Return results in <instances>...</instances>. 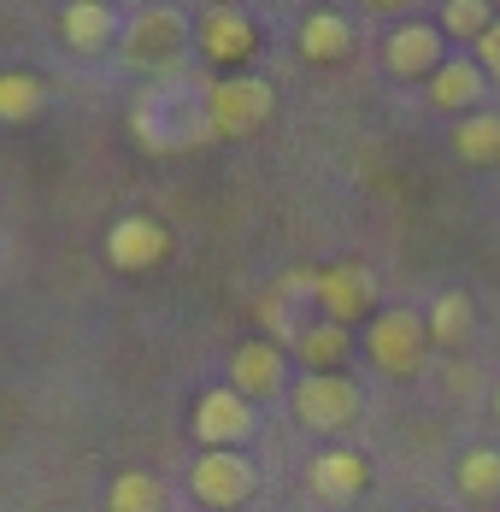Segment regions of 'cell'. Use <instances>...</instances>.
I'll return each mask as SVG.
<instances>
[{
    "label": "cell",
    "mask_w": 500,
    "mask_h": 512,
    "mask_svg": "<svg viewBox=\"0 0 500 512\" xmlns=\"http://www.w3.org/2000/svg\"><path fill=\"white\" fill-rule=\"evenodd\" d=\"M453 489L471 507H495L500 501V448H465L453 460Z\"/></svg>",
    "instance_id": "cell-19"
},
{
    "label": "cell",
    "mask_w": 500,
    "mask_h": 512,
    "mask_svg": "<svg viewBox=\"0 0 500 512\" xmlns=\"http://www.w3.org/2000/svg\"><path fill=\"white\" fill-rule=\"evenodd\" d=\"M271 83L265 77H218V83H206V124H212V136H248L259 130L265 118H271Z\"/></svg>",
    "instance_id": "cell-5"
},
{
    "label": "cell",
    "mask_w": 500,
    "mask_h": 512,
    "mask_svg": "<svg viewBox=\"0 0 500 512\" xmlns=\"http://www.w3.org/2000/svg\"><path fill=\"white\" fill-rule=\"evenodd\" d=\"M471 59L483 65V77H489V83H500V18L489 24V30H483V42L471 48Z\"/></svg>",
    "instance_id": "cell-23"
},
{
    "label": "cell",
    "mask_w": 500,
    "mask_h": 512,
    "mask_svg": "<svg viewBox=\"0 0 500 512\" xmlns=\"http://www.w3.org/2000/svg\"><path fill=\"white\" fill-rule=\"evenodd\" d=\"M289 407L306 430H318V436H336V430H348L359 407H365V395H359V383L342 377V371H306L295 377V389H289Z\"/></svg>",
    "instance_id": "cell-4"
},
{
    "label": "cell",
    "mask_w": 500,
    "mask_h": 512,
    "mask_svg": "<svg viewBox=\"0 0 500 512\" xmlns=\"http://www.w3.org/2000/svg\"><path fill=\"white\" fill-rule=\"evenodd\" d=\"M289 354L306 365V371H342V359L353 354V330H342V324H330V318H306L300 324V336L289 342Z\"/></svg>",
    "instance_id": "cell-16"
},
{
    "label": "cell",
    "mask_w": 500,
    "mask_h": 512,
    "mask_svg": "<svg viewBox=\"0 0 500 512\" xmlns=\"http://www.w3.org/2000/svg\"><path fill=\"white\" fill-rule=\"evenodd\" d=\"M195 48L212 59V65H242V59H253V48H259V24H253V12H242V6H200L195 12Z\"/></svg>",
    "instance_id": "cell-9"
},
{
    "label": "cell",
    "mask_w": 500,
    "mask_h": 512,
    "mask_svg": "<svg viewBox=\"0 0 500 512\" xmlns=\"http://www.w3.org/2000/svg\"><path fill=\"white\" fill-rule=\"evenodd\" d=\"M106 512H165V483L153 471H118L106 489Z\"/></svg>",
    "instance_id": "cell-21"
},
{
    "label": "cell",
    "mask_w": 500,
    "mask_h": 512,
    "mask_svg": "<svg viewBox=\"0 0 500 512\" xmlns=\"http://www.w3.org/2000/svg\"><path fill=\"white\" fill-rule=\"evenodd\" d=\"M495 412H500V389H495Z\"/></svg>",
    "instance_id": "cell-25"
},
{
    "label": "cell",
    "mask_w": 500,
    "mask_h": 512,
    "mask_svg": "<svg viewBox=\"0 0 500 512\" xmlns=\"http://www.w3.org/2000/svg\"><path fill=\"white\" fill-rule=\"evenodd\" d=\"M424 330H430V348H465L477 330V301L465 289H442L424 312Z\"/></svg>",
    "instance_id": "cell-17"
},
{
    "label": "cell",
    "mask_w": 500,
    "mask_h": 512,
    "mask_svg": "<svg viewBox=\"0 0 500 512\" xmlns=\"http://www.w3.org/2000/svg\"><path fill=\"white\" fill-rule=\"evenodd\" d=\"M448 142H453V154L465 159V165H500V112L495 106L465 112V118L448 130Z\"/></svg>",
    "instance_id": "cell-18"
},
{
    "label": "cell",
    "mask_w": 500,
    "mask_h": 512,
    "mask_svg": "<svg viewBox=\"0 0 500 512\" xmlns=\"http://www.w3.org/2000/svg\"><path fill=\"white\" fill-rule=\"evenodd\" d=\"M189 430H195L200 448H248V436L259 430V418H253V407L230 389V383H218V389H206L195 401Z\"/></svg>",
    "instance_id": "cell-7"
},
{
    "label": "cell",
    "mask_w": 500,
    "mask_h": 512,
    "mask_svg": "<svg viewBox=\"0 0 500 512\" xmlns=\"http://www.w3.org/2000/svg\"><path fill=\"white\" fill-rule=\"evenodd\" d=\"M424 95H430V106H442V112H477V106L489 101V77H483V65L471 59V53H448L442 59V71L424 83Z\"/></svg>",
    "instance_id": "cell-13"
},
{
    "label": "cell",
    "mask_w": 500,
    "mask_h": 512,
    "mask_svg": "<svg viewBox=\"0 0 500 512\" xmlns=\"http://www.w3.org/2000/svg\"><path fill=\"white\" fill-rule=\"evenodd\" d=\"M259 489V471L242 448H200L195 465H189V495H195L206 512H236L253 501Z\"/></svg>",
    "instance_id": "cell-3"
},
{
    "label": "cell",
    "mask_w": 500,
    "mask_h": 512,
    "mask_svg": "<svg viewBox=\"0 0 500 512\" xmlns=\"http://www.w3.org/2000/svg\"><path fill=\"white\" fill-rule=\"evenodd\" d=\"M118 48H124V59H130L136 71L171 77V71L189 59V48H195V12H183V6H142V12L124 18Z\"/></svg>",
    "instance_id": "cell-1"
},
{
    "label": "cell",
    "mask_w": 500,
    "mask_h": 512,
    "mask_svg": "<svg viewBox=\"0 0 500 512\" xmlns=\"http://www.w3.org/2000/svg\"><path fill=\"white\" fill-rule=\"evenodd\" d=\"M495 18H500V12L489 6V0H448V6H442V18H436V30H442L448 42H471V48H477V42H483V30H489Z\"/></svg>",
    "instance_id": "cell-22"
},
{
    "label": "cell",
    "mask_w": 500,
    "mask_h": 512,
    "mask_svg": "<svg viewBox=\"0 0 500 512\" xmlns=\"http://www.w3.org/2000/svg\"><path fill=\"white\" fill-rule=\"evenodd\" d=\"M230 389L242 395V401H277L283 389H289V348H277L271 336H248V342H236V354H230Z\"/></svg>",
    "instance_id": "cell-8"
},
{
    "label": "cell",
    "mask_w": 500,
    "mask_h": 512,
    "mask_svg": "<svg viewBox=\"0 0 500 512\" xmlns=\"http://www.w3.org/2000/svg\"><path fill=\"white\" fill-rule=\"evenodd\" d=\"M442 59H448V36L436 30V18H406L383 36V65L395 77H424L430 83L442 71Z\"/></svg>",
    "instance_id": "cell-10"
},
{
    "label": "cell",
    "mask_w": 500,
    "mask_h": 512,
    "mask_svg": "<svg viewBox=\"0 0 500 512\" xmlns=\"http://www.w3.org/2000/svg\"><path fill=\"white\" fill-rule=\"evenodd\" d=\"M312 312L318 318H330V324H365L371 312H377V277L365 271V265H324V271H312Z\"/></svg>",
    "instance_id": "cell-6"
},
{
    "label": "cell",
    "mask_w": 500,
    "mask_h": 512,
    "mask_svg": "<svg viewBox=\"0 0 500 512\" xmlns=\"http://www.w3.org/2000/svg\"><path fill=\"white\" fill-rule=\"evenodd\" d=\"M171 254V230L148 218V212H124L112 230H106V259L118 271H153L159 259Z\"/></svg>",
    "instance_id": "cell-11"
},
{
    "label": "cell",
    "mask_w": 500,
    "mask_h": 512,
    "mask_svg": "<svg viewBox=\"0 0 500 512\" xmlns=\"http://www.w3.org/2000/svg\"><path fill=\"white\" fill-rule=\"evenodd\" d=\"M365 359L383 371V377H418L424 359H430V330L424 318L406 307H389V312H371L365 318Z\"/></svg>",
    "instance_id": "cell-2"
},
{
    "label": "cell",
    "mask_w": 500,
    "mask_h": 512,
    "mask_svg": "<svg viewBox=\"0 0 500 512\" xmlns=\"http://www.w3.org/2000/svg\"><path fill=\"white\" fill-rule=\"evenodd\" d=\"M306 483H312V495H318V501L348 507L353 495H365L371 465H365V454H353V448H324V454H312V460H306Z\"/></svg>",
    "instance_id": "cell-12"
},
{
    "label": "cell",
    "mask_w": 500,
    "mask_h": 512,
    "mask_svg": "<svg viewBox=\"0 0 500 512\" xmlns=\"http://www.w3.org/2000/svg\"><path fill=\"white\" fill-rule=\"evenodd\" d=\"M418 512H442V507H418Z\"/></svg>",
    "instance_id": "cell-24"
},
{
    "label": "cell",
    "mask_w": 500,
    "mask_h": 512,
    "mask_svg": "<svg viewBox=\"0 0 500 512\" xmlns=\"http://www.w3.org/2000/svg\"><path fill=\"white\" fill-rule=\"evenodd\" d=\"M295 48H300V59H312V65L348 59L353 53V18L342 12V6H312V12L300 18V30H295Z\"/></svg>",
    "instance_id": "cell-15"
},
{
    "label": "cell",
    "mask_w": 500,
    "mask_h": 512,
    "mask_svg": "<svg viewBox=\"0 0 500 512\" xmlns=\"http://www.w3.org/2000/svg\"><path fill=\"white\" fill-rule=\"evenodd\" d=\"M59 36H65L71 53H106L124 36V12H112L106 0H71L59 12Z\"/></svg>",
    "instance_id": "cell-14"
},
{
    "label": "cell",
    "mask_w": 500,
    "mask_h": 512,
    "mask_svg": "<svg viewBox=\"0 0 500 512\" xmlns=\"http://www.w3.org/2000/svg\"><path fill=\"white\" fill-rule=\"evenodd\" d=\"M48 106V83L36 71H0V124H30Z\"/></svg>",
    "instance_id": "cell-20"
}]
</instances>
